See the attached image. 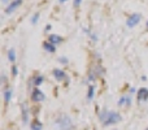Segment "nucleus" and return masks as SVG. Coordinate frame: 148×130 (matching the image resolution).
<instances>
[{"label":"nucleus","instance_id":"nucleus-27","mask_svg":"<svg viewBox=\"0 0 148 130\" xmlns=\"http://www.w3.org/2000/svg\"><path fill=\"white\" fill-rule=\"evenodd\" d=\"M142 81H147V77L146 76H142Z\"/></svg>","mask_w":148,"mask_h":130},{"label":"nucleus","instance_id":"nucleus-19","mask_svg":"<svg viewBox=\"0 0 148 130\" xmlns=\"http://www.w3.org/2000/svg\"><path fill=\"white\" fill-rule=\"evenodd\" d=\"M39 17H40V13H39V12H35V13H34V14L31 16V18H30L31 23H33V25H36V23H38Z\"/></svg>","mask_w":148,"mask_h":130},{"label":"nucleus","instance_id":"nucleus-29","mask_svg":"<svg viewBox=\"0 0 148 130\" xmlns=\"http://www.w3.org/2000/svg\"><path fill=\"white\" fill-rule=\"evenodd\" d=\"M146 25H147V28H148V21H147V23H146Z\"/></svg>","mask_w":148,"mask_h":130},{"label":"nucleus","instance_id":"nucleus-4","mask_svg":"<svg viewBox=\"0 0 148 130\" xmlns=\"http://www.w3.org/2000/svg\"><path fill=\"white\" fill-rule=\"evenodd\" d=\"M139 22H140V14H139V13H133V14H130L127 17V20H126V26L133 29V28H135Z\"/></svg>","mask_w":148,"mask_h":130},{"label":"nucleus","instance_id":"nucleus-31","mask_svg":"<svg viewBox=\"0 0 148 130\" xmlns=\"http://www.w3.org/2000/svg\"><path fill=\"white\" fill-rule=\"evenodd\" d=\"M113 130H116V129H113Z\"/></svg>","mask_w":148,"mask_h":130},{"label":"nucleus","instance_id":"nucleus-5","mask_svg":"<svg viewBox=\"0 0 148 130\" xmlns=\"http://www.w3.org/2000/svg\"><path fill=\"white\" fill-rule=\"evenodd\" d=\"M103 73H104V70H103V68L100 65H96L92 70H90L88 73V81H96L97 78H99L100 76H103Z\"/></svg>","mask_w":148,"mask_h":130},{"label":"nucleus","instance_id":"nucleus-6","mask_svg":"<svg viewBox=\"0 0 148 130\" xmlns=\"http://www.w3.org/2000/svg\"><path fill=\"white\" fill-rule=\"evenodd\" d=\"M52 74H53V77H55L56 81H59V82H62V81L69 82V77L66 76V72H64L62 69H53Z\"/></svg>","mask_w":148,"mask_h":130},{"label":"nucleus","instance_id":"nucleus-20","mask_svg":"<svg viewBox=\"0 0 148 130\" xmlns=\"http://www.w3.org/2000/svg\"><path fill=\"white\" fill-rule=\"evenodd\" d=\"M59 61H60V64H62V65H66L68 63H69V60H68L65 56H61V57H59Z\"/></svg>","mask_w":148,"mask_h":130},{"label":"nucleus","instance_id":"nucleus-28","mask_svg":"<svg viewBox=\"0 0 148 130\" xmlns=\"http://www.w3.org/2000/svg\"><path fill=\"white\" fill-rule=\"evenodd\" d=\"M65 1H66V0H59V3H60V4H62V3H65Z\"/></svg>","mask_w":148,"mask_h":130},{"label":"nucleus","instance_id":"nucleus-25","mask_svg":"<svg viewBox=\"0 0 148 130\" xmlns=\"http://www.w3.org/2000/svg\"><path fill=\"white\" fill-rule=\"evenodd\" d=\"M51 29H52V25H51V23H48V25H46V29H44V30H46V31H49Z\"/></svg>","mask_w":148,"mask_h":130},{"label":"nucleus","instance_id":"nucleus-16","mask_svg":"<svg viewBox=\"0 0 148 130\" xmlns=\"http://www.w3.org/2000/svg\"><path fill=\"white\" fill-rule=\"evenodd\" d=\"M95 96V86L94 85H90L88 86V91H87V100H90L91 102L92 99H94Z\"/></svg>","mask_w":148,"mask_h":130},{"label":"nucleus","instance_id":"nucleus-9","mask_svg":"<svg viewBox=\"0 0 148 130\" xmlns=\"http://www.w3.org/2000/svg\"><path fill=\"white\" fill-rule=\"evenodd\" d=\"M29 108H27V104L26 103H22L21 104V116H22V122L23 124H29Z\"/></svg>","mask_w":148,"mask_h":130},{"label":"nucleus","instance_id":"nucleus-26","mask_svg":"<svg viewBox=\"0 0 148 130\" xmlns=\"http://www.w3.org/2000/svg\"><path fill=\"white\" fill-rule=\"evenodd\" d=\"M3 3H4V4H9V0H1Z\"/></svg>","mask_w":148,"mask_h":130},{"label":"nucleus","instance_id":"nucleus-22","mask_svg":"<svg viewBox=\"0 0 148 130\" xmlns=\"http://www.w3.org/2000/svg\"><path fill=\"white\" fill-rule=\"evenodd\" d=\"M82 1H83V0H74V3H73V4H74V7H75V8H78L79 5L82 4Z\"/></svg>","mask_w":148,"mask_h":130},{"label":"nucleus","instance_id":"nucleus-15","mask_svg":"<svg viewBox=\"0 0 148 130\" xmlns=\"http://www.w3.org/2000/svg\"><path fill=\"white\" fill-rule=\"evenodd\" d=\"M43 48L46 50L47 52H49V54H53V52H56V46H55V44H52L51 42H48V41H46L43 43Z\"/></svg>","mask_w":148,"mask_h":130},{"label":"nucleus","instance_id":"nucleus-17","mask_svg":"<svg viewBox=\"0 0 148 130\" xmlns=\"http://www.w3.org/2000/svg\"><path fill=\"white\" fill-rule=\"evenodd\" d=\"M108 113H109V111L107 109V108H104V109L101 111V112L99 113V120L101 121V122H104L105 121V118H107V116H108Z\"/></svg>","mask_w":148,"mask_h":130},{"label":"nucleus","instance_id":"nucleus-7","mask_svg":"<svg viewBox=\"0 0 148 130\" xmlns=\"http://www.w3.org/2000/svg\"><path fill=\"white\" fill-rule=\"evenodd\" d=\"M136 99H138V103H146L148 100V89L146 87H140L136 92Z\"/></svg>","mask_w":148,"mask_h":130},{"label":"nucleus","instance_id":"nucleus-2","mask_svg":"<svg viewBox=\"0 0 148 130\" xmlns=\"http://www.w3.org/2000/svg\"><path fill=\"white\" fill-rule=\"evenodd\" d=\"M121 120H122V117H121L120 113L114 112V111H109V113H108L105 121L104 122H101V124L104 126H110V125H116V124H118Z\"/></svg>","mask_w":148,"mask_h":130},{"label":"nucleus","instance_id":"nucleus-3","mask_svg":"<svg viewBox=\"0 0 148 130\" xmlns=\"http://www.w3.org/2000/svg\"><path fill=\"white\" fill-rule=\"evenodd\" d=\"M30 99H31V102H34V103H42L44 99H46V95H44V92L42 91L40 89L34 87V90L30 94Z\"/></svg>","mask_w":148,"mask_h":130},{"label":"nucleus","instance_id":"nucleus-14","mask_svg":"<svg viewBox=\"0 0 148 130\" xmlns=\"http://www.w3.org/2000/svg\"><path fill=\"white\" fill-rule=\"evenodd\" d=\"M30 129L31 130H43V124L38 118H35V120H33L30 122Z\"/></svg>","mask_w":148,"mask_h":130},{"label":"nucleus","instance_id":"nucleus-1","mask_svg":"<svg viewBox=\"0 0 148 130\" xmlns=\"http://www.w3.org/2000/svg\"><path fill=\"white\" fill-rule=\"evenodd\" d=\"M55 125L59 130H73L74 128L72 118L65 113H61V115L57 116L56 120H55Z\"/></svg>","mask_w":148,"mask_h":130},{"label":"nucleus","instance_id":"nucleus-12","mask_svg":"<svg viewBox=\"0 0 148 130\" xmlns=\"http://www.w3.org/2000/svg\"><path fill=\"white\" fill-rule=\"evenodd\" d=\"M48 42H51L52 44L57 46V44H61L62 42H64V38H62L61 35H57V34H51V35L48 36Z\"/></svg>","mask_w":148,"mask_h":130},{"label":"nucleus","instance_id":"nucleus-10","mask_svg":"<svg viewBox=\"0 0 148 130\" xmlns=\"http://www.w3.org/2000/svg\"><path fill=\"white\" fill-rule=\"evenodd\" d=\"M131 104V95L130 94H125L118 99V105L120 107H129Z\"/></svg>","mask_w":148,"mask_h":130},{"label":"nucleus","instance_id":"nucleus-11","mask_svg":"<svg viewBox=\"0 0 148 130\" xmlns=\"http://www.w3.org/2000/svg\"><path fill=\"white\" fill-rule=\"evenodd\" d=\"M43 82H44V76H42V74H35V76L30 79V83L34 85L35 87H39Z\"/></svg>","mask_w":148,"mask_h":130},{"label":"nucleus","instance_id":"nucleus-24","mask_svg":"<svg viewBox=\"0 0 148 130\" xmlns=\"http://www.w3.org/2000/svg\"><path fill=\"white\" fill-rule=\"evenodd\" d=\"M90 36H91V39H92L94 42H96V41H97V35H96V34L91 33V34H90Z\"/></svg>","mask_w":148,"mask_h":130},{"label":"nucleus","instance_id":"nucleus-18","mask_svg":"<svg viewBox=\"0 0 148 130\" xmlns=\"http://www.w3.org/2000/svg\"><path fill=\"white\" fill-rule=\"evenodd\" d=\"M8 59H9L10 63H16V51L13 48H10L8 51Z\"/></svg>","mask_w":148,"mask_h":130},{"label":"nucleus","instance_id":"nucleus-8","mask_svg":"<svg viewBox=\"0 0 148 130\" xmlns=\"http://www.w3.org/2000/svg\"><path fill=\"white\" fill-rule=\"evenodd\" d=\"M21 4H22V0H10V3L7 5V8H5V13H7V14L13 13Z\"/></svg>","mask_w":148,"mask_h":130},{"label":"nucleus","instance_id":"nucleus-30","mask_svg":"<svg viewBox=\"0 0 148 130\" xmlns=\"http://www.w3.org/2000/svg\"><path fill=\"white\" fill-rule=\"evenodd\" d=\"M146 130H148V128H147V129H146Z\"/></svg>","mask_w":148,"mask_h":130},{"label":"nucleus","instance_id":"nucleus-21","mask_svg":"<svg viewBox=\"0 0 148 130\" xmlns=\"http://www.w3.org/2000/svg\"><path fill=\"white\" fill-rule=\"evenodd\" d=\"M12 76L13 77H17L18 76V68L16 65H12Z\"/></svg>","mask_w":148,"mask_h":130},{"label":"nucleus","instance_id":"nucleus-23","mask_svg":"<svg viewBox=\"0 0 148 130\" xmlns=\"http://www.w3.org/2000/svg\"><path fill=\"white\" fill-rule=\"evenodd\" d=\"M136 92H138V90H136L135 87H130V90H129V94H130V95L136 94Z\"/></svg>","mask_w":148,"mask_h":130},{"label":"nucleus","instance_id":"nucleus-13","mask_svg":"<svg viewBox=\"0 0 148 130\" xmlns=\"http://www.w3.org/2000/svg\"><path fill=\"white\" fill-rule=\"evenodd\" d=\"M3 96H4V102H5V104H9L10 103V100H12V96H13V91H12V89H5L4 90V94H3Z\"/></svg>","mask_w":148,"mask_h":130}]
</instances>
